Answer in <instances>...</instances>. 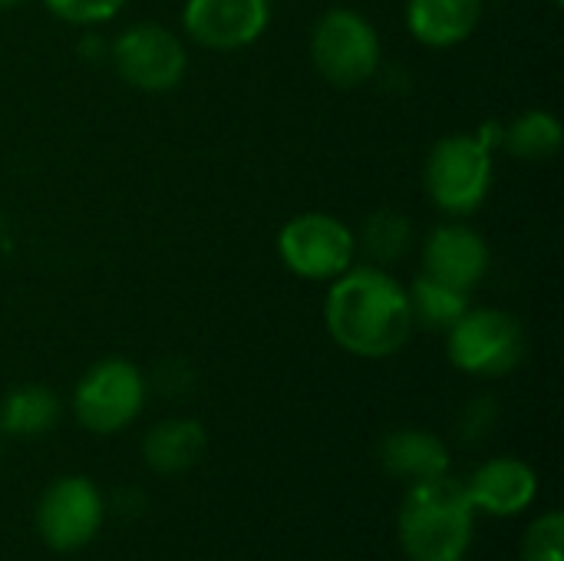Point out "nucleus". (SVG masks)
Here are the masks:
<instances>
[{
  "instance_id": "obj_21",
  "label": "nucleus",
  "mask_w": 564,
  "mask_h": 561,
  "mask_svg": "<svg viewBox=\"0 0 564 561\" xmlns=\"http://www.w3.org/2000/svg\"><path fill=\"white\" fill-rule=\"evenodd\" d=\"M56 20L69 26H99L109 23L129 0H40Z\"/></svg>"
},
{
  "instance_id": "obj_12",
  "label": "nucleus",
  "mask_w": 564,
  "mask_h": 561,
  "mask_svg": "<svg viewBox=\"0 0 564 561\" xmlns=\"http://www.w3.org/2000/svg\"><path fill=\"white\" fill-rule=\"evenodd\" d=\"M466 493H469L476 513L506 519V516L525 513L535 503L539 476L525 460L496 456L473 473V479L466 483Z\"/></svg>"
},
{
  "instance_id": "obj_18",
  "label": "nucleus",
  "mask_w": 564,
  "mask_h": 561,
  "mask_svg": "<svg viewBox=\"0 0 564 561\" xmlns=\"http://www.w3.org/2000/svg\"><path fill=\"white\" fill-rule=\"evenodd\" d=\"M354 235H357V255H364L367 265H377V268L400 265L413 248V225L403 212H393V208H380L367 215Z\"/></svg>"
},
{
  "instance_id": "obj_10",
  "label": "nucleus",
  "mask_w": 564,
  "mask_h": 561,
  "mask_svg": "<svg viewBox=\"0 0 564 561\" xmlns=\"http://www.w3.org/2000/svg\"><path fill=\"white\" fill-rule=\"evenodd\" d=\"M274 0H185V36L215 53H231L258 43L271 26Z\"/></svg>"
},
{
  "instance_id": "obj_13",
  "label": "nucleus",
  "mask_w": 564,
  "mask_h": 561,
  "mask_svg": "<svg viewBox=\"0 0 564 561\" xmlns=\"http://www.w3.org/2000/svg\"><path fill=\"white\" fill-rule=\"evenodd\" d=\"M486 17V0H406L403 20L410 36L426 50L466 43Z\"/></svg>"
},
{
  "instance_id": "obj_11",
  "label": "nucleus",
  "mask_w": 564,
  "mask_h": 561,
  "mask_svg": "<svg viewBox=\"0 0 564 561\" xmlns=\"http://www.w3.org/2000/svg\"><path fill=\"white\" fill-rule=\"evenodd\" d=\"M420 261H423L420 274L473 294L492 268V251L482 231H476L463 218H449L423 238Z\"/></svg>"
},
{
  "instance_id": "obj_7",
  "label": "nucleus",
  "mask_w": 564,
  "mask_h": 561,
  "mask_svg": "<svg viewBox=\"0 0 564 561\" xmlns=\"http://www.w3.org/2000/svg\"><path fill=\"white\" fill-rule=\"evenodd\" d=\"M145 397V374L126 357H106L79 377L73 390V417L83 430L96 436H112L135 423Z\"/></svg>"
},
{
  "instance_id": "obj_24",
  "label": "nucleus",
  "mask_w": 564,
  "mask_h": 561,
  "mask_svg": "<svg viewBox=\"0 0 564 561\" xmlns=\"http://www.w3.org/2000/svg\"><path fill=\"white\" fill-rule=\"evenodd\" d=\"M552 3H555V7H562V3H564V0H552Z\"/></svg>"
},
{
  "instance_id": "obj_17",
  "label": "nucleus",
  "mask_w": 564,
  "mask_h": 561,
  "mask_svg": "<svg viewBox=\"0 0 564 561\" xmlns=\"http://www.w3.org/2000/svg\"><path fill=\"white\" fill-rule=\"evenodd\" d=\"M59 397L43 384H23L10 390L0 403V433L7 436H43L59 423Z\"/></svg>"
},
{
  "instance_id": "obj_2",
  "label": "nucleus",
  "mask_w": 564,
  "mask_h": 561,
  "mask_svg": "<svg viewBox=\"0 0 564 561\" xmlns=\"http://www.w3.org/2000/svg\"><path fill=\"white\" fill-rule=\"evenodd\" d=\"M397 536L410 561H463L476 536V509L466 483L446 476L413 483L397 516Z\"/></svg>"
},
{
  "instance_id": "obj_8",
  "label": "nucleus",
  "mask_w": 564,
  "mask_h": 561,
  "mask_svg": "<svg viewBox=\"0 0 564 561\" xmlns=\"http://www.w3.org/2000/svg\"><path fill=\"white\" fill-rule=\"evenodd\" d=\"M109 63L119 79L139 93H172L188 73V50L185 40L169 30L165 23L142 20L126 26L109 43Z\"/></svg>"
},
{
  "instance_id": "obj_16",
  "label": "nucleus",
  "mask_w": 564,
  "mask_h": 561,
  "mask_svg": "<svg viewBox=\"0 0 564 561\" xmlns=\"http://www.w3.org/2000/svg\"><path fill=\"white\" fill-rule=\"evenodd\" d=\"M564 126L549 109H525L509 126H499V149L519 162L539 165L562 152Z\"/></svg>"
},
{
  "instance_id": "obj_1",
  "label": "nucleus",
  "mask_w": 564,
  "mask_h": 561,
  "mask_svg": "<svg viewBox=\"0 0 564 561\" xmlns=\"http://www.w3.org/2000/svg\"><path fill=\"white\" fill-rule=\"evenodd\" d=\"M324 324L330 341L360 360L400 354L416 331L406 284L390 268L377 265H354L330 281Z\"/></svg>"
},
{
  "instance_id": "obj_23",
  "label": "nucleus",
  "mask_w": 564,
  "mask_h": 561,
  "mask_svg": "<svg viewBox=\"0 0 564 561\" xmlns=\"http://www.w3.org/2000/svg\"><path fill=\"white\" fill-rule=\"evenodd\" d=\"M20 3H26V0H0V10H17Z\"/></svg>"
},
{
  "instance_id": "obj_14",
  "label": "nucleus",
  "mask_w": 564,
  "mask_h": 561,
  "mask_svg": "<svg viewBox=\"0 0 564 561\" xmlns=\"http://www.w3.org/2000/svg\"><path fill=\"white\" fill-rule=\"evenodd\" d=\"M383 470L400 483H423L449 473V450L436 433L426 430H393L380 443Z\"/></svg>"
},
{
  "instance_id": "obj_5",
  "label": "nucleus",
  "mask_w": 564,
  "mask_h": 561,
  "mask_svg": "<svg viewBox=\"0 0 564 561\" xmlns=\"http://www.w3.org/2000/svg\"><path fill=\"white\" fill-rule=\"evenodd\" d=\"M529 354L525 324L502 308H469L446 331V357L469 377H506Z\"/></svg>"
},
{
  "instance_id": "obj_3",
  "label": "nucleus",
  "mask_w": 564,
  "mask_h": 561,
  "mask_svg": "<svg viewBox=\"0 0 564 561\" xmlns=\"http://www.w3.org/2000/svg\"><path fill=\"white\" fill-rule=\"evenodd\" d=\"M486 132H449L440 136L423 162L426 198L449 218H466L479 212L496 182V149L499 126Z\"/></svg>"
},
{
  "instance_id": "obj_22",
  "label": "nucleus",
  "mask_w": 564,
  "mask_h": 561,
  "mask_svg": "<svg viewBox=\"0 0 564 561\" xmlns=\"http://www.w3.org/2000/svg\"><path fill=\"white\" fill-rule=\"evenodd\" d=\"M492 423H496V403H492L489 397H479V400H473V403L463 410V433H466L469 440L489 433Z\"/></svg>"
},
{
  "instance_id": "obj_19",
  "label": "nucleus",
  "mask_w": 564,
  "mask_h": 561,
  "mask_svg": "<svg viewBox=\"0 0 564 561\" xmlns=\"http://www.w3.org/2000/svg\"><path fill=\"white\" fill-rule=\"evenodd\" d=\"M406 294H410L413 324L423 327V331H436V334H446L473 308L466 291H456V288L443 284V281H433L426 274L413 278Z\"/></svg>"
},
{
  "instance_id": "obj_15",
  "label": "nucleus",
  "mask_w": 564,
  "mask_h": 561,
  "mask_svg": "<svg viewBox=\"0 0 564 561\" xmlns=\"http://www.w3.org/2000/svg\"><path fill=\"white\" fill-rule=\"evenodd\" d=\"M208 450V433L198 420H162L142 440V460L159 476H178L202 463Z\"/></svg>"
},
{
  "instance_id": "obj_4",
  "label": "nucleus",
  "mask_w": 564,
  "mask_h": 561,
  "mask_svg": "<svg viewBox=\"0 0 564 561\" xmlns=\"http://www.w3.org/2000/svg\"><path fill=\"white\" fill-rule=\"evenodd\" d=\"M311 63L324 83L337 89H357L380 73V33L360 10L330 7L311 26Z\"/></svg>"
},
{
  "instance_id": "obj_9",
  "label": "nucleus",
  "mask_w": 564,
  "mask_h": 561,
  "mask_svg": "<svg viewBox=\"0 0 564 561\" xmlns=\"http://www.w3.org/2000/svg\"><path fill=\"white\" fill-rule=\"evenodd\" d=\"M106 519V503L86 476H63L46 486L36 506V529L40 539L53 552H79L86 549Z\"/></svg>"
},
{
  "instance_id": "obj_6",
  "label": "nucleus",
  "mask_w": 564,
  "mask_h": 561,
  "mask_svg": "<svg viewBox=\"0 0 564 561\" xmlns=\"http://www.w3.org/2000/svg\"><path fill=\"white\" fill-rule=\"evenodd\" d=\"M278 258L294 278L330 284L357 265V235L330 212H301L281 225Z\"/></svg>"
},
{
  "instance_id": "obj_20",
  "label": "nucleus",
  "mask_w": 564,
  "mask_h": 561,
  "mask_svg": "<svg viewBox=\"0 0 564 561\" xmlns=\"http://www.w3.org/2000/svg\"><path fill=\"white\" fill-rule=\"evenodd\" d=\"M522 561H564V513L549 509L539 516L525 539H522Z\"/></svg>"
}]
</instances>
